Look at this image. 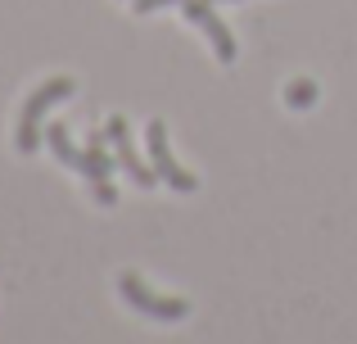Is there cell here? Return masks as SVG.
<instances>
[{
	"label": "cell",
	"instance_id": "cell-1",
	"mask_svg": "<svg viewBox=\"0 0 357 344\" xmlns=\"http://www.w3.org/2000/svg\"><path fill=\"white\" fill-rule=\"evenodd\" d=\"M73 91H77V82H73V77H50V82H41V87L23 100V109H18V132H14L18 154H36V145H41V118H45V109L59 105V100H68Z\"/></svg>",
	"mask_w": 357,
	"mask_h": 344
},
{
	"label": "cell",
	"instance_id": "cell-2",
	"mask_svg": "<svg viewBox=\"0 0 357 344\" xmlns=\"http://www.w3.org/2000/svg\"><path fill=\"white\" fill-rule=\"evenodd\" d=\"M118 290H122V299L131 304L136 313H145V317H158V322H181V317H190V304L185 299H176V294H158V290H149L145 281H140L136 272H127L118 281Z\"/></svg>",
	"mask_w": 357,
	"mask_h": 344
},
{
	"label": "cell",
	"instance_id": "cell-3",
	"mask_svg": "<svg viewBox=\"0 0 357 344\" xmlns=\"http://www.w3.org/2000/svg\"><path fill=\"white\" fill-rule=\"evenodd\" d=\"M145 145H149V163H154L158 181H167L172 190H185V195L199 190V177L185 172L181 163L172 159V150H167V127H163V123H149V127H145Z\"/></svg>",
	"mask_w": 357,
	"mask_h": 344
},
{
	"label": "cell",
	"instance_id": "cell-4",
	"mask_svg": "<svg viewBox=\"0 0 357 344\" xmlns=\"http://www.w3.org/2000/svg\"><path fill=\"white\" fill-rule=\"evenodd\" d=\"M105 141H109V150H114V159H118V168H127V177L136 186H154L158 181V172H154V163H145L136 154V145H131V127H127V118L122 114H114L109 118V127H105Z\"/></svg>",
	"mask_w": 357,
	"mask_h": 344
},
{
	"label": "cell",
	"instance_id": "cell-5",
	"mask_svg": "<svg viewBox=\"0 0 357 344\" xmlns=\"http://www.w3.org/2000/svg\"><path fill=\"white\" fill-rule=\"evenodd\" d=\"M105 132H91V141H86V150H82V177L91 181V195H96L100 204H114L118 200V190H114V163L118 159H109V150H105Z\"/></svg>",
	"mask_w": 357,
	"mask_h": 344
},
{
	"label": "cell",
	"instance_id": "cell-6",
	"mask_svg": "<svg viewBox=\"0 0 357 344\" xmlns=\"http://www.w3.org/2000/svg\"><path fill=\"white\" fill-rule=\"evenodd\" d=\"M181 9H185V18H190V23L213 41V50H218V59H222V63L236 59V36H231V27L218 18V5H208V0H185Z\"/></svg>",
	"mask_w": 357,
	"mask_h": 344
},
{
	"label": "cell",
	"instance_id": "cell-7",
	"mask_svg": "<svg viewBox=\"0 0 357 344\" xmlns=\"http://www.w3.org/2000/svg\"><path fill=\"white\" fill-rule=\"evenodd\" d=\"M45 145L54 150V159H59L63 168L82 172V154L73 150V141H68V127H63V123H50V132H45Z\"/></svg>",
	"mask_w": 357,
	"mask_h": 344
},
{
	"label": "cell",
	"instance_id": "cell-8",
	"mask_svg": "<svg viewBox=\"0 0 357 344\" xmlns=\"http://www.w3.org/2000/svg\"><path fill=\"white\" fill-rule=\"evenodd\" d=\"M312 100H317V82L298 77V82H289V87H285V105H294V109H307Z\"/></svg>",
	"mask_w": 357,
	"mask_h": 344
},
{
	"label": "cell",
	"instance_id": "cell-9",
	"mask_svg": "<svg viewBox=\"0 0 357 344\" xmlns=\"http://www.w3.org/2000/svg\"><path fill=\"white\" fill-rule=\"evenodd\" d=\"M167 5H185V0H131L136 14H154V9H167Z\"/></svg>",
	"mask_w": 357,
	"mask_h": 344
},
{
	"label": "cell",
	"instance_id": "cell-10",
	"mask_svg": "<svg viewBox=\"0 0 357 344\" xmlns=\"http://www.w3.org/2000/svg\"><path fill=\"white\" fill-rule=\"evenodd\" d=\"M208 5H236V0H208Z\"/></svg>",
	"mask_w": 357,
	"mask_h": 344
}]
</instances>
